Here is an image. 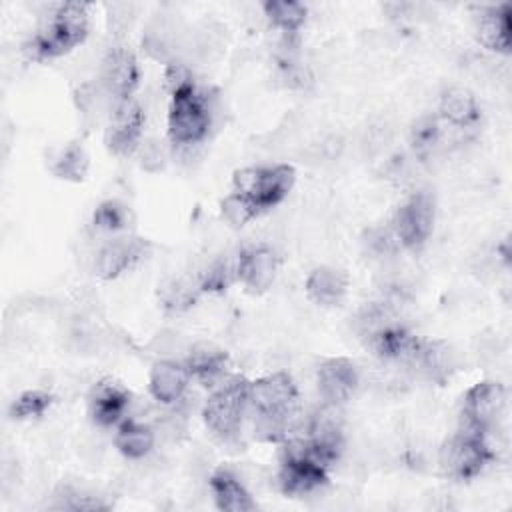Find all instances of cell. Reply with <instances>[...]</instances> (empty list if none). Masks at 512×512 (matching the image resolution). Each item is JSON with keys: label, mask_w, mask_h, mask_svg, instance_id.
<instances>
[{"label": "cell", "mask_w": 512, "mask_h": 512, "mask_svg": "<svg viewBox=\"0 0 512 512\" xmlns=\"http://www.w3.org/2000/svg\"><path fill=\"white\" fill-rule=\"evenodd\" d=\"M254 434L264 442L288 440L298 410V388L286 372H274L250 382Z\"/></svg>", "instance_id": "1"}, {"label": "cell", "mask_w": 512, "mask_h": 512, "mask_svg": "<svg viewBox=\"0 0 512 512\" xmlns=\"http://www.w3.org/2000/svg\"><path fill=\"white\" fill-rule=\"evenodd\" d=\"M88 36V6L82 2L58 4L42 22L38 32L24 44V52L32 60L58 58Z\"/></svg>", "instance_id": "2"}, {"label": "cell", "mask_w": 512, "mask_h": 512, "mask_svg": "<svg viewBox=\"0 0 512 512\" xmlns=\"http://www.w3.org/2000/svg\"><path fill=\"white\" fill-rule=\"evenodd\" d=\"M170 106H168V136L174 144L190 146L198 144L206 138L212 112L208 98L204 92L196 88L194 82H188L170 92Z\"/></svg>", "instance_id": "3"}, {"label": "cell", "mask_w": 512, "mask_h": 512, "mask_svg": "<svg viewBox=\"0 0 512 512\" xmlns=\"http://www.w3.org/2000/svg\"><path fill=\"white\" fill-rule=\"evenodd\" d=\"M248 390L250 382L242 376H236L208 396L202 408V416L214 436L230 440L240 432L246 410L250 408Z\"/></svg>", "instance_id": "4"}, {"label": "cell", "mask_w": 512, "mask_h": 512, "mask_svg": "<svg viewBox=\"0 0 512 512\" xmlns=\"http://www.w3.org/2000/svg\"><path fill=\"white\" fill-rule=\"evenodd\" d=\"M296 172L288 164L252 166L234 174V192L250 200V204L262 214L264 210L280 204L292 190Z\"/></svg>", "instance_id": "5"}, {"label": "cell", "mask_w": 512, "mask_h": 512, "mask_svg": "<svg viewBox=\"0 0 512 512\" xmlns=\"http://www.w3.org/2000/svg\"><path fill=\"white\" fill-rule=\"evenodd\" d=\"M492 460L494 452L486 442V434L462 428L440 448V468L452 480H470Z\"/></svg>", "instance_id": "6"}, {"label": "cell", "mask_w": 512, "mask_h": 512, "mask_svg": "<svg viewBox=\"0 0 512 512\" xmlns=\"http://www.w3.org/2000/svg\"><path fill=\"white\" fill-rule=\"evenodd\" d=\"M328 482V466L312 458L300 438L286 440L278 472L280 490L286 496H304Z\"/></svg>", "instance_id": "7"}, {"label": "cell", "mask_w": 512, "mask_h": 512, "mask_svg": "<svg viewBox=\"0 0 512 512\" xmlns=\"http://www.w3.org/2000/svg\"><path fill=\"white\" fill-rule=\"evenodd\" d=\"M506 406V388L494 380H482L470 386L462 398L460 428L488 434Z\"/></svg>", "instance_id": "8"}, {"label": "cell", "mask_w": 512, "mask_h": 512, "mask_svg": "<svg viewBox=\"0 0 512 512\" xmlns=\"http://www.w3.org/2000/svg\"><path fill=\"white\" fill-rule=\"evenodd\" d=\"M436 218V204L428 192L412 194L394 214L392 232L400 246L418 250L432 234Z\"/></svg>", "instance_id": "9"}, {"label": "cell", "mask_w": 512, "mask_h": 512, "mask_svg": "<svg viewBox=\"0 0 512 512\" xmlns=\"http://www.w3.org/2000/svg\"><path fill=\"white\" fill-rule=\"evenodd\" d=\"M100 80L116 102L132 98L140 80V68L134 52L126 46H112L102 60Z\"/></svg>", "instance_id": "10"}, {"label": "cell", "mask_w": 512, "mask_h": 512, "mask_svg": "<svg viewBox=\"0 0 512 512\" xmlns=\"http://www.w3.org/2000/svg\"><path fill=\"white\" fill-rule=\"evenodd\" d=\"M278 264V254L270 246H246L234 262L236 280H240L248 292L262 294L272 286Z\"/></svg>", "instance_id": "11"}, {"label": "cell", "mask_w": 512, "mask_h": 512, "mask_svg": "<svg viewBox=\"0 0 512 512\" xmlns=\"http://www.w3.org/2000/svg\"><path fill=\"white\" fill-rule=\"evenodd\" d=\"M144 126V110L134 98L116 102L112 120L106 132V144L110 152L118 156H128L140 142Z\"/></svg>", "instance_id": "12"}, {"label": "cell", "mask_w": 512, "mask_h": 512, "mask_svg": "<svg viewBox=\"0 0 512 512\" xmlns=\"http://www.w3.org/2000/svg\"><path fill=\"white\" fill-rule=\"evenodd\" d=\"M316 386L326 404L342 406L358 388V370L348 358H328L318 366Z\"/></svg>", "instance_id": "13"}, {"label": "cell", "mask_w": 512, "mask_h": 512, "mask_svg": "<svg viewBox=\"0 0 512 512\" xmlns=\"http://www.w3.org/2000/svg\"><path fill=\"white\" fill-rule=\"evenodd\" d=\"M148 248L150 244L138 236L114 238L108 244H104L96 254L94 270L100 278L112 280L130 270L136 262H140L146 256Z\"/></svg>", "instance_id": "14"}, {"label": "cell", "mask_w": 512, "mask_h": 512, "mask_svg": "<svg viewBox=\"0 0 512 512\" xmlns=\"http://www.w3.org/2000/svg\"><path fill=\"white\" fill-rule=\"evenodd\" d=\"M130 392L114 382V380H100L90 396H88V412L94 424L108 428L122 420L130 404Z\"/></svg>", "instance_id": "15"}, {"label": "cell", "mask_w": 512, "mask_h": 512, "mask_svg": "<svg viewBox=\"0 0 512 512\" xmlns=\"http://www.w3.org/2000/svg\"><path fill=\"white\" fill-rule=\"evenodd\" d=\"M188 380L190 374L184 364L174 360H160L150 370L148 390L160 404H174L184 396Z\"/></svg>", "instance_id": "16"}, {"label": "cell", "mask_w": 512, "mask_h": 512, "mask_svg": "<svg viewBox=\"0 0 512 512\" xmlns=\"http://www.w3.org/2000/svg\"><path fill=\"white\" fill-rule=\"evenodd\" d=\"M410 364L416 366L428 380L444 384L456 370V356L444 340H420Z\"/></svg>", "instance_id": "17"}, {"label": "cell", "mask_w": 512, "mask_h": 512, "mask_svg": "<svg viewBox=\"0 0 512 512\" xmlns=\"http://www.w3.org/2000/svg\"><path fill=\"white\" fill-rule=\"evenodd\" d=\"M306 296L318 306H336L348 290V276L332 266H318L306 278Z\"/></svg>", "instance_id": "18"}, {"label": "cell", "mask_w": 512, "mask_h": 512, "mask_svg": "<svg viewBox=\"0 0 512 512\" xmlns=\"http://www.w3.org/2000/svg\"><path fill=\"white\" fill-rule=\"evenodd\" d=\"M476 36L486 48L508 54L510 52V4L484 8L476 22Z\"/></svg>", "instance_id": "19"}, {"label": "cell", "mask_w": 512, "mask_h": 512, "mask_svg": "<svg viewBox=\"0 0 512 512\" xmlns=\"http://www.w3.org/2000/svg\"><path fill=\"white\" fill-rule=\"evenodd\" d=\"M438 114L442 120H446L450 126H454L458 130L476 128L482 118V110H480L476 98L472 96V92H468L464 88L446 90L440 98Z\"/></svg>", "instance_id": "20"}, {"label": "cell", "mask_w": 512, "mask_h": 512, "mask_svg": "<svg viewBox=\"0 0 512 512\" xmlns=\"http://www.w3.org/2000/svg\"><path fill=\"white\" fill-rule=\"evenodd\" d=\"M374 348V352L384 358V360H402V362H412L418 346H420V338L414 336L408 328H404L402 324L394 322L386 328H382L378 334H374L368 340Z\"/></svg>", "instance_id": "21"}, {"label": "cell", "mask_w": 512, "mask_h": 512, "mask_svg": "<svg viewBox=\"0 0 512 512\" xmlns=\"http://www.w3.org/2000/svg\"><path fill=\"white\" fill-rule=\"evenodd\" d=\"M210 490L216 506L226 512H250L256 508L244 484L226 468H218L210 476Z\"/></svg>", "instance_id": "22"}, {"label": "cell", "mask_w": 512, "mask_h": 512, "mask_svg": "<svg viewBox=\"0 0 512 512\" xmlns=\"http://www.w3.org/2000/svg\"><path fill=\"white\" fill-rule=\"evenodd\" d=\"M228 362H230V358L222 348L202 342L190 350L184 366H186L190 378L210 386L224 376Z\"/></svg>", "instance_id": "23"}, {"label": "cell", "mask_w": 512, "mask_h": 512, "mask_svg": "<svg viewBox=\"0 0 512 512\" xmlns=\"http://www.w3.org/2000/svg\"><path fill=\"white\" fill-rule=\"evenodd\" d=\"M154 440V432L148 424L138 420H122L116 430L114 444L120 450V454H124L130 460H138L150 454V450L154 448Z\"/></svg>", "instance_id": "24"}, {"label": "cell", "mask_w": 512, "mask_h": 512, "mask_svg": "<svg viewBox=\"0 0 512 512\" xmlns=\"http://www.w3.org/2000/svg\"><path fill=\"white\" fill-rule=\"evenodd\" d=\"M262 10L270 24L286 34V38L296 36V32L306 22V6L294 0H268L262 4Z\"/></svg>", "instance_id": "25"}, {"label": "cell", "mask_w": 512, "mask_h": 512, "mask_svg": "<svg viewBox=\"0 0 512 512\" xmlns=\"http://www.w3.org/2000/svg\"><path fill=\"white\" fill-rule=\"evenodd\" d=\"M50 170L60 180H68V182L84 180V176L88 172V154H86L84 146L78 142L66 144L54 158Z\"/></svg>", "instance_id": "26"}, {"label": "cell", "mask_w": 512, "mask_h": 512, "mask_svg": "<svg viewBox=\"0 0 512 512\" xmlns=\"http://www.w3.org/2000/svg\"><path fill=\"white\" fill-rule=\"evenodd\" d=\"M198 292H202L198 282L192 284L190 280L176 278L160 288V302L168 312H182L196 302Z\"/></svg>", "instance_id": "27"}, {"label": "cell", "mask_w": 512, "mask_h": 512, "mask_svg": "<svg viewBox=\"0 0 512 512\" xmlns=\"http://www.w3.org/2000/svg\"><path fill=\"white\" fill-rule=\"evenodd\" d=\"M440 138V124L434 116H422L410 128V146L420 158H426L440 144Z\"/></svg>", "instance_id": "28"}, {"label": "cell", "mask_w": 512, "mask_h": 512, "mask_svg": "<svg viewBox=\"0 0 512 512\" xmlns=\"http://www.w3.org/2000/svg\"><path fill=\"white\" fill-rule=\"evenodd\" d=\"M52 394L46 390H26L10 406V416L16 420L40 418L52 404Z\"/></svg>", "instance_id": "29"}, {"label": "cell", "mask_w": 512, "mask_h": 512, "mask_svg": "<svg viewBox=\"0 0 512 512\" xmlns=\"http://www.w3.org/2000/svg\"><path fill=\"white\" fill-rule=\"evenodd\" d=\"M128 222H130V212L118 200H106V202L98 204V208L92 214V224L106 232L124 230L128 226Z\"/></svg>", "instance_id": "30"}, {"label": "cell", "mask_w": 512, "mask_h": 512, "mask_svg": "<svg viewBox=\"0 0 512 512\" xmlns=\"http://www.w3.org/2000/svg\"><path fill=\"white\" fill-rule=\"evenodd\" d=\"M54 498H56L54 508H58V510H74V512L84 510V512H94V510H108V508H110L102 498L90 496V494H82V492H78V490H74V488H70V486H62V488L54 494Z\"/></svg>", "instance_id": "31"}, {"label": "cell", "mask_w": 512, "mask_h": 512, "mask_svg": "<svg viewBox=\"0 0 512 512\" xmlns=\"http://www.w3.org/2000/svg\"><path fill=\"white\" fill-rule=\"evenodd\" d=\"M236 280V266L226 260L212 262L198 278L202 292H222Z\"/></svg>", "instance_id": "32"}, {"label": "cell", "mask_w": 512, "mask_h": 512, "mask_svg": "<svg viewBox=\"0 0 512 512\" xmlns=\"http://www.w3.org/2000/svg\"><path fill=\"white\" fill-rule=\"evenodd\" d=\"M220 208H222L224 220H226L230 226H234V228H242L244 224H248L252 218L258 216V210L250 204V200L244 198V196L238 194V192H230V194L222 200Z\"/></svg>", "instance_id": "33"}, {"label": "cell", "mask_w": 512, "mask_h": 512, "mask_svg": "<svg viewBox=\"0 0 512 512\" xmlns=\"http://www.w3.org/2000/svg\"><path fill=\"white\" fill-rule=\"evenodd\" d=\"M366 244H368V248H370L374 254H380V256L392 254V252L400 246L398 240H396V236H394V232H392V228H390V230H382V228L370 230Z\"/></svg>", "instance_id": "34"}, {"label": "cell", "mask_w": 512, "mask_h": 512, "mask_svg": "<svg viewBox=\"0 0 512 512\" xmlns=\"http://www.w3.org/2000/svg\"><path fill=\"white\" fill-rule=\"evenodd\" d=\"M150 162H156L158 170H160L162 164H164V152H162V148H160L158 142H148V144H144V148H142V166H144L146 170H150Z\"/></svg>", "instance_id": "35"}]
</instances>
